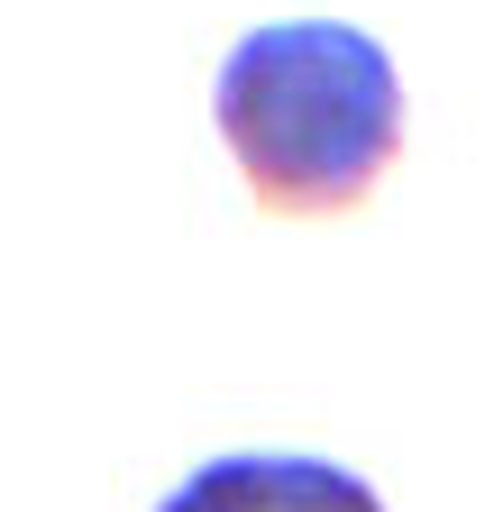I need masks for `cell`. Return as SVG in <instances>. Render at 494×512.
<instances>
[{
	"mask_svg": "<svg viewBox=\"0 0 494 512\" xmlns=\"http://www.w3.org/2000/svg\"><path fill=\"white\" fill-rule=\"evenodd\" d=\"M211 119L266 211H348L403 156V74L385 37L348 19H266L247 28L220 74Z\"/></svg>",
	"mask_w": 494,
	"mask_h": 512,
	"instance_id": "6da1fadb",
	"label": "cell"
},
{
	"mask_svg": "<svg viewBox=\"0 0 494 512\" xmlns=\"http://www.w3.org/2000/svg\"><path fill=\"white\" fill-rule=\"evenodd\" d=\"M156 512H385V494L312 448H229L202 458Z\"/></svg>",
	"mask_w": 494,
	"mask_h": 512,
	"instance_id": "7a4b0ae2",
	"label": "cell"
}]
</instances>
